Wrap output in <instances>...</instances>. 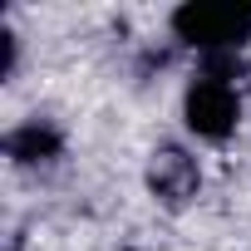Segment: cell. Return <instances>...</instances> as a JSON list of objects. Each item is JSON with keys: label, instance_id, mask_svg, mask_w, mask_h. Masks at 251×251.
<instances>
[{"label": "cell", "instance_id": "6da1fadb", "mask_svg": "<svg viewBox=\"0 0 251 251\" xmlns=\"http://www.w3.org/2000/svg\"><path fill=\"white\" fill-rule=\"evenodd\" d=\"M173 30H177V40L202 45V50H236L251 35V15L217 10V5H182V10H173Z\"/></svg>", "mask_w": 251, "mask_h": 251}, {"label": "cell", "instance_id": "277c9868", "mask_svg": "<svg viewBox=\"0 0 251 251\" xmlns=\"http://www.w3.org/2000/svg\"><path fill=\"white\" fill-rule=\"evenodd\" d=\"M5 153L15 163H50V158H59V133L50 123H25L5 138Z\"/></svg>", "mask_w": 251, "mask_h": 251}, {"label": "cell", "instance_id": "3957f363", "mask_svg": "<svg viewBox=\"0 0 251 251\" xmlns=\"http://www.w3.org/2000/svg\"><path fill=\"white\" fill-rule=\"evenodd\" d=\"M197 182H202V173H197V163H192L182 148L153 153V163H148V187H153L163 202H187V197L197 192Z\"/></svg>", "mask_w": 251, "mask_h": 251}, {"label": "cell", "instance_id": "7a4b0ae2", "mask_svg": "<svg viewBox=\"0 0 251 251\" xmlns=\"http://www.w3.org/2000/svg\"><path fill=\"white\" fill-rule=\"evenodd\" d=\"M182 113H187V128H192V133H202V138H226V133L236 128L241 103H236V94H231L226 79H212V74H207V79H197V84L187 89Z\"/></svg>", "mask_w": 251, "mask_h": 251}]
</instances>
